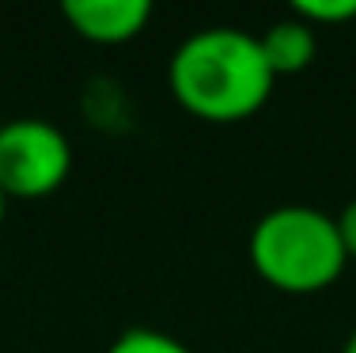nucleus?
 Here are the masks:
<instances>
[{
  "mask_svg": "<svg viewBox=\"0 0 356 353\" xmlns=\"http://www.w3.org/2000/svg\"><path fill=\"white\" fill-rule=\"evenodd\" d=\"M277 77L261 57L258 35L239 27H205L175 46L167 91L186 114L213 125L247 122L269 103Z\"/></svg>",
  "mask_w": 356,
  "mask_h": 353,
  "instance_id": "obj_1",
  "label": "nucleus"
},
{
  "mask_svg": "<svg viewBox=\"0 0 356 353\" xmlns=\"http://www.w3.org/2000/svg\"><path fill=\"white\" fill-rule=\"evenodd\" d=\"M247 255L254 274L288 297H315L341 281L349 266L337 217L315 205H277L261 213L250 232Z\"/></svg>",
  "mask_w": 356,
  "mask_h": 353,
  "instance_id": "obj_2",
  "label": "nucleus"
},
{
  "mask_svg": "<svg viewBox=\"0 0 356 353\" xmlns=\"http://www.w3.org/2000/svg\"><path fill=\"white\" fill-rule=\"evenodd\" d=\"M72 145L46 118L0 122V190L8 201H38L65 187Z\"/></svg>",
  "mask_w": 356,
  "mask_h": 353,
  "instance_id": "obj_3",
  "label": "nucleus"
},
{
  "mask_svg": "<svg viewBox=\"0 0 356 353\" xmlns=\"http://www.w3.org/2000/svg\"><path fill=\"white\" fill-rule=\"evenodd\" d=\"M61 15L91 46H125L140 38L152 23V4L148 0H69Z\"/></svg>",
  "mask_w": 356,
  "mask_h": 353,
  "instance_id": "obj_4",
  "label": "nucleus"
},
{
  "mask_svg": "<svg viewBox=\"0 0 356 353\" xmlns=\"http://www.w3.org/2000/svg\"><path fill=\"white\" fill-rule=\"evenodd\" d=\"M258 46H261V57H266L269 72H273L277 80L296 77V72H307L311 61L318 57V31L288 12L284 19L269 23V27L261 31Z\"/></svg>",
  "mask_w": 356,
  "mask_h": 353,
  "instance_id": "obj_5",
  "label": "nucleus"
},
{
  "mask_svg": "<svg viewBox=\"0 0 356 353\" xmlns=\"http://www.w3.org/2000/svg\"><path fill=\"white\" fill-rule=\"evenodd\" d=\"M106 353H193L186 342H178L175 334L156 331V327H129L106 346Z\"/></svg>",
  "mask_w": 356,
  "mask_h": 353,
  "instance_id": "obj_6",
  "label": "nucleus"
},
{
  "mask_svg": "<svg viewBox=\"0 0 356 353\" xmlns=\"http://www.w3.org/2000/svg\"><path fill=\"white\" fill-rule=\"evenodd\" d=\"M292 15L303 19L307 27H341V23L356 19V0H296Z\"/></svg>",
  "mask_w": 356,
  "mask_h": 353,
  "instance_id": "obj_7",
  "label": "nucleus"
},
{
  "mask_svg": "<svg viewBox=\"0 0 356 353\" xmlns=\"http://www.w3.org/2000/svg\"><path fill=\"white\" fill-rule=\"evenodd\" d=\"M337 232H341L345 255H349V262H353V258H356V198L341 209V213H337Z\"/></svg>",
  "mask_w": 356,
  "mask_h": 353,
  "instance_id": "obj_8",
  "label": "nucleus"
},
{
  "mask_svg": "<svg viewBox=\"0 0 356 353\" xmlns=\"http://www.w3.org/2000/svg\"><path fill=\"white\" fill-rule=\"evenodd\" d=\"M341 353H356V327L349 331V338H345V346H341Z\"/></svg>",
  "mask_w": 356,
  "mask_h": 353,
  "instance_id": "obj_9",
  "label": "nucleus"
},
{
  "mask_svg": "<svg viewBox=\"0 0 356 353\" xmlns=\"http://www.w3.org/2000/svg\"><path fill=\"white\" fill-rule=\"evenodd\" d=\"M4 217H8V194L0 190V224H4Z\"/></svg>",
  "mask_w": 356,
  "mask_h": 353,
  "instance_id": "obj_10",
  "label": "nucleus"
}]
</instances>
